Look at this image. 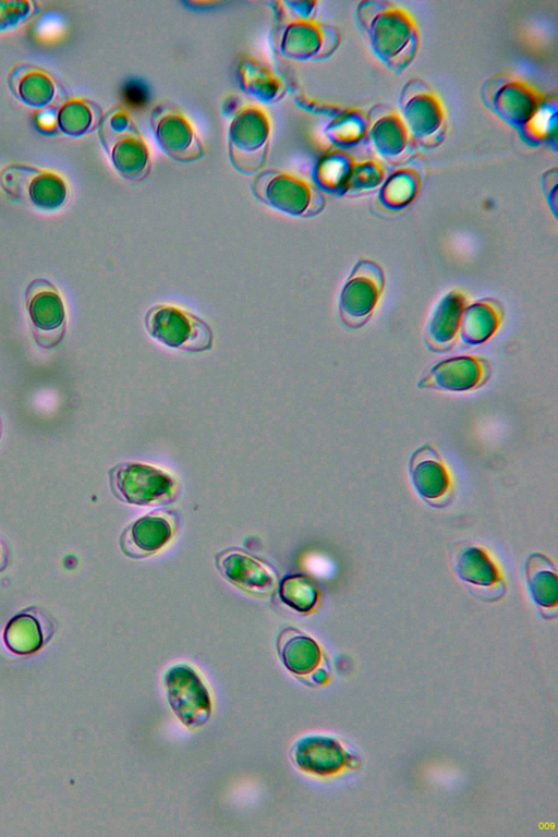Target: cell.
<instances>
[{"label":"cell","instance_id":"32","mask_svg":"<svg viewBox=\"0 0 558 837\" xmlns=\"http://www.w3.org/2000/svg\"><path fill=\"white\" fill-rule=\"evenodd\" d=\"M281 599L296 611H310L317 603L318 592L304 575L288 577L280 586Z\"/></svg>","mask_w":558,"mask_h":837},{"label":"cell","instance_id":"18","mask_svg":"<svg viewBox=\"0 0 558 837\" xmlns=\"http://www.w3.org/2000/svg\"><path fill=\"white\" fill-rule=\"evenodd\" d=\"M453 568L464 583L478 589H501V573L488 551L471 543L462 544L454 553Z\"/></svg>","mask_w":558,"mask_h":837},{"label":"cell","instance_id":"9","mask_svg":"<svg viewBox=\"0 0 558 837\" xmlns=\"http://www.w3.org/2000/svg\"><path fill=\"white\" fill-rule=\"evenodd\" d=\"M381 268L372 260H361L353 269L340 295L339 312L345 325L359 327L373 315L384 290Z\"/></svg>","mask_w":558,"mask_h":837},{"label":"cell","instance_id":"14","mask_svg":"<svg viewBox=\"0 0 558 837\" xmlns=\"http://www.w3.org/2000/svg\"><path fill=\"white\" fill-rule=\"evenodd\" d=\"M367 118L366 138L384 158H400L412 147V135L398 112L377 107Z\"/></svg>","mask_w":558,"mask_h":837},{"label":"cell","instance_id":"25","mask_svg":"<svg viewBox=\"0 0 558 837\" xmlns=\"http://www.w3.org/2000/svg\"><path fill=\"white\" fill-rule=\"evenodd\" d=\"M267 138V117L256 107L247 106L230 124V146L232 149H255L263 157Z\"/></svg>","mask_w":558,"mask_h":837},{"label":"cell","instance_id":"36","mask_svg":"<svg viewBox=\"0 0 558 837\" xmlns=\"http://www.w3.org/2000/svg\"><path fill=\"white\" fill-rule=\"evenodd\" d=\"M5 563H7V555H5V549H4V547L2 546V544L0 543V570H1L2 568H4Z\"/></svg>","mask_w":558,"mask_h":837},{"label":"cell","instance_id":"2","mask_svg":"<svg viewBox=\"0 0 558 837\" xmlns=\"http://www.w3.org/2000/svg\"><path fill=\"white\" fill-rule=\"evenodd\" d=\"M145 328L159 343L182 351L202 352L213 347L210 327L194 313L171 303L150 307Z\"/></svg>","mask_w":558,"mask_h":837},{"label":"cell","instance_id":"30","mask_svg":"<svg viewBox=\"0 0 558 837\" xmlns=\"http://www.w3.org/2000/svg\"><path fill=\"white\" fill-rule=\"evenodd\" d=\"M367 125L366 113L359 109H348L331 121L326 132L337 145L350 147L366 138Z\"/></svg>","mask_w":558,"mask_h":837},{"label":"cell","instance_id":"21","mask_svg":"<svg viewBox=\"0 0 558 837\" xmlns=\"http://www.w3.org/2000/svg\"><path fill=\"white\" fill-rule=\"evenodd\" d=\"M466 298L459 290L448 293L439 304L428 328V340L436 350H447L460 337Z\"/></svg>","mask_w":558,"mask_h":837},{"label":"cell","instance_id":"3","mask_svg":"<svg viewBox=\"0 0 558 837\" xmlns=\"http://www.w3.org/2000/svg\"><path fill=\"white\" fill-rule=\"evenodd\" d=\"M0 185L11 198L45 211L60 209L68 198V186L60 174L29 165L5 166L0 172Z\"/></svg>","mask_w":558,"mask_h":837},{"label":"cell","instance_id":"20","mask_svg":"<svg viewBox=\"0 0 558 837\" xmlns=\"http://www.w3.org/2000/svg\"><path fill=\"white\" fill-rule=\"evenodd\" d=\"M165 113L154 118V122H157L156 134L162 149L172 158L180 160L198 158L196 153L202 155V145L189 121L175 111Z\"/></svg>","mask_w":558,"mask_h":837},{"label":"cell","instance_id":"35","mask_svg":"<svg viewBox=\"0 0 558 837\" xmlns=\"http://www.w3.org/2000/svg\"><path fill=\"white\" fill-rule=\"evenodd\" d=\"M146 89L137 83L131 84L125 89V98L131 105H141L145 101Z\"/></svg>","mask_w":558,"mask_h":837},{"label":"cell","instance_id":"29","mask_svg":"<svg viewBox=\"0 0 558 837\" xmlns=\"http://www.w3.org/2000/svg\"><path fill=\"white\" fill-rule=\"evenodd\" d=\"M381 187L380 202L388 208H400L413 201L420 190V177L413 169L393 172Z\"/></svg>","mask_w":558,"mask_h":837},{"label":"cell","instance_id":"7","mask_svg":"<svg viewBox=\"0 0 558 837\" xmlns=\"http://www.w3.org/2000/svg\"><path fill=\"white\" fill-rule=\"evenodd\" d=\"M168 703L189 728L204 725L211 714V700L203 679L191 666L171 667L165 676Z\"/></svg>","mask_w":558,"mask_h":837},{"label":"cell","instance_id":"37","mask_svg":"<svg viewBox=\"0 0 558 837\" xmlns=\"http://www.w3.org/2000/svg\"><path fill=\"white\" fill-rule=\"evenodd\" d=\"M1 434H2V423H1V420H0V438H1Z\"/></svg>","mask_w":558,"mask_h":837},{"label":"cell","instance_id":"11","mask_svg":"<svg viewBox=\"0 0 558 837\" xmlns=\"http://www.w3.org/2000/svg\"><path fill=\"white\" fill-rule=\"evenodd\" d=\"M487 99L508 123L523 131L543 106L545 98L533 86L517 78L499 75L488 83Z\"/></svg>","mask_w":558,"mask_h":837},{"label":"cell","instance_id":"31","mask_svg":"<svg viewBox=\"0 0 558 837\" xmlns=\"http://www.w3.org/2000/svg\"><path fill=\"white\" fill-rule=\"evenodd\" d=\"M94 123V111L82 98L68 99L57 113V124L60 130L71 136H80L87 132Z\"/></svg>","mask_w":558,"mask_h":837},{"label":"cell","instance_id":"10","mask_svg":"<svg viewBox=\"0 0 558 837\" xmlns=\"http://www.w3.org/2000/svg\"><path fill=\"white\" fill-rule=\"evenodd\" d=\"M267 181L256 179L257 194L271 207L293 216H313L324 208L325 199L312 184L286 173H267Z\"/></svg>","mask_w":558,"mask_h":837},{"label":"cell","instance_id":"22","mask_svg":"<svg viewBox=\"0 0 558 837\" xmlns=\"http://www.w3.org/2000/svg\"><path fill=\"white\" fill-rule=\"evenodd\" d=\"M13 94L24 104L35 108L48 106L56 94L52 77L44 70L20 64L9 75Z\"/></svg>","mask_w":558,"mask_h":837},{"label":"cell","instance_id":"27","mask_svg":"<svg viewBox=\"0 0 558 837\" xmlns=\"http://www.w3.org/2000/svg\"><path fill=\"white\" fill-rule=\"evenodd\" d=\"M355 159L345 150L330 151L317 167L318 185L329 192L345 194Z\"/></svg>","mask_w":558,"mask_h":837},{"label":"cell","instance_id":"16","mask_svg":"<svg viewBox=\"0 0 558 837\" xmlns=\"http://www.w3.org/2000/svg\"><path fill=\"white\" fill-rule=\"evenodd\" d=\"M217 566L231 583L255 594L269 592L276 582L274 572L266 565L238 550L221 554Z\"/></svg>","mask_w":558,"mask_h":837},{"label":"cell","instance_id":"13","mask_svg":"<svg viewBox=\"0 0 558 837\" xmlns=\"http://www.w3.org/2000/svg\"><path fill=\"white\" fill-rule=\"evenodd\" d=\"M488 377L489 364L482 356H456L434 365L420 386L468 391L482 386Z\"/></svg>","mask_w":558,"mask_h":837},{"label":"cell","instance_id":"28","mask_svg":"<svg viewBox=\"0 0 558 837\" xmlns=\"http://www.w3.org/2000/svg\"><path fill=\"white\" fill-rule=\"evenodd\" d=\"M4 640L13 652L29 654L37 651L43 643L41 626L37 618L29 614H21L13 618L4 632Z\"/></svg>","mask_w":558,"mask_h":837},{"label":"cell","instance_id":"24","mask_svg":"<svg viewBox=\"0 0 558 837\" xmlns=\"http://www.w3.org/2000/svg\"><path fill=\"white\" fill-rule=\"evenodd\" d=\"M500 305L490 299H484L466 305L461 324L460 337L469 343H482L489 340L502 322Z\"/></svg>","mask_w":558,"mask_h":837},{"label":"cell","instance_id":"26","mask_svg":"<svg viewBox=\"0 0 558 837\" xmlns=\"http://www.w3.org/2000/svg\"><path fill=\"white\" fill-rule=\"evenodd\" d=\"M278 648L284 665L298 675L313 671L320 660L317 643L293 629L283 631Z\"/></svg>","mask_w":558,"mask_h":837},{"label":"cell","instance_id":"15","mask_svg":"<svg viewBox=\"0 0 558 837\" xmlns=\"http://www.w3.org/2000/svg\"><path fill=\"white\" fill-rule=\"evenodd\" d=\"M173 534V526L162 514L149 513L133 522L121 536L122 550L132 558L147 557L160 550Z\"/></svg>","mask_w":558,"mask_h":837},{"label":"cell","instance_id":"1","mask_svg":"<svg viewBox=\"0 0 558 837\" xmlns=\"http://www.w3.org/2000/svg\"><path fill=\"white\" fill-rule=\"evenodd\" d=\"M359 23L374 53L390 69L403 70L418 49V29L412 15L388 1H364Z\"/></svg>","mask_w":558,"mask_h":837},{"label":"cell","instance_id":"6","mask_svg":"<svg viewBox=\"0 0 558 837\" xmlns=\"http://www.w3.org/2000/svg\"><path fill=\"white\" fill-rule=\"evenodd\" d=\"M25 305L35 342L53 349L64 338L66 311L62 294L49 280L33 279L25 290Z\"/></svg>","mask_w":558,"mask_h":837},{"label":"cell","instance_id":"8","mask_svg":"<svg viewBox=\"0 0 558 837\" xmlns=\"http://www.w3.org/2000/svg\"><path fill=\"white\" fill-rule=\"evenodd\" d=\"M99 135L114 167L122 175L133 179L145 175L147 149L123 110L113 111L104 119Z\"/></svg>","mask_w":558,"mask_h":837},{"label":"cell","instance_id":"23","mask_svg":"<svg viewBox=\"0 0 558 837\" xmlns=\"http://www.w3.org/2000/svg\"><path fill=\"white\" fill-rule=\"evenodd\" d=\"M524 570L533 601L544 609L555 608L558 601V579L551 559L544 554L533 553L526 558Z\"/></svg>","mask_w":558,"mask_h":837},{"label":"cell","instance_id":"19","mask_svg":"<svg viewBox=\"0 0 558 837\" xmlns=\"http://www.w3.org/2000/svg\"><path fill=\"white\" fill-rule=\"evenodd\" d=\"M293 760L305 772L327 776L342 767L345 754L336 740L315 736L298 741L293 749Z\"/></svg>","mask_w":558,"mask_h":837},{"label":"cell","instance_id":"4","mask_svg":"<svg viewBox=\"0 0 558 837\" xmlns=\"http://www.w3.org/2000/svg\"><path fill=\"white\" fill-rule=\"evenodd\" d=\"M114 495L124 502L150 507L169 504L175 496V478L167 471L140 462H125L110 471Z\"/></svg>","mask_w":558,"mask_h":837},{"label":"cell","instance_id":"34","mask_svg":"<svg viewBox=\"0 0 558 837\" xmlns=\"http://www.w3.org/2000/svg\"><path fill=\"white\" fill-rule=\"evenodd\" d=\"M34 10L28 0H0V32L19 26Z\"/></svg>","mask_w":558,"mask_h":837},{"label":"cell","instance_id":"33","mask_svg":"<svg viewBox=\"0 0 558 837\" xmlns=\"http://www.w3.org/2000/svg\"><path fill=\"white\" fill-rule=\"evenodd\" d=\"M384 179L385 170L378 161L373 159L355 161L347 193L371 191L383 184Z\"/></svg>","mask_w":558,"mask_h":837},{"label":"cell","instance_id":"17","mask_svg":"<svg viewBox=\"0 0 558 837\" xmlns=\"http://www.w3.org/2000/svg\"><path fill=\"white\" fill-rule=\"evenodd\" d=\"M286 35L284 53L300 59L331 53L339 43L335 28L307 20L291 24Z\"/></svg>","mask_w":558,"mask_h":837},{"label":"cell","instance_id":"5","mask_svg":"<svg viewBox=\"0 0 558 837\" xmlns=\"http://www.w3.org/2000/svg\"><path fill=\"white\" fill-rule=\"evenodd\" d=\"M400 107L413 141L425 147L437 146L442 141L446 112L437 94L425 82H408L401 93Z\"/></svg>","mask_w":558,"mask_h":837},{"label":"cell","instance_id":"12","mask_svg":"<svg viewBox=\"0 0 558 837\" xmlns=\"http://www.w3.org/2000/svg\"><path fill=\"white\" fill-rule=\"evenodd\" d=\"M412 485L417 495L432 507H446L452 498L448 469L432 445L416 449L409 461Z\"/></svg>","mask_w":558,"mask_h":837}]
</instances>
